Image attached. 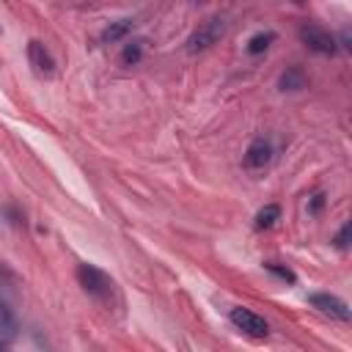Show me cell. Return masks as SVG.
<instances>
[{
	"label": "cell",
	"instance_id": "obj_1",
	"mask_svg": "<svg viewBox=\"0 0 352 352\" xmlns=\"http://www.w3.org/2000/svg\"><path fill=\"white\" fill-rule=\"evenodd\" d=\"M77 280H80L82 292L91 294V297L99 300V302H110V297H113V292H116L113 278H110L104 270L94 267V264H80V267H77Z\"/></svg>",
	"mask_w": 352,
	"mask_h": 352
},
{
	"label": "cell",
	"instance_id": "obj_2",
	"mask_svg": "<svg viewBox=\"0 0 352 352\" xmlns=\"http://www.w3.org/2000/svg\"><path fill=\"white\" fill-rule=\"evenodd\" d=\"M226 28H228L226 16H209L206 22H201V25L192 30V36L187 38V50H190V52H204V50H209L212 44H217V41L223 38Z\"/></svg>",
	"mask_w": 352,
	"mask_h": 352
},
{
	"label": "cell",
	"instance_id": "obj_3",
	"mask_svg": "<svg viewBox=\"0 0 352 352\" xmlns=\"http://www.w3.org/2000/svg\"><path fill=\"white\" fill-rule=\"evenodd\" d=\"M300 41L311 50V52H319V55H333L338 50V41L333 33H327L324 28L308 22V25H300Z\"/></svg>",
	"mask_w": 352,
	"mask_h": 352
},
{
	"label": "cell",
	"instance_id": "obj_4",
	"mask_svg": "<svg viewBox=\"0 0 352 352\" xmlns=\"http://www.w3.org/2000/svg\"><path fill=\"white\" fill-rule=\"evenodd\" d=\"M228 319H231V324L236 327V330H242L245 336H253V338H267V333H270V324L258 316V314H253L250 308H242V305H236V308H231L228 311Z\"/></svg>",
	"mask_w": 352,
	"mask_h": 352
},
{
	"label": "cell",
	"instance_id": "obj_5",
	"mask_svg": "<svg viewBox=\"0 0 352 352\" xmlns=\"http://www.w3.org/2000/svg\"><path fill=\"white\" fill-rule=\"evenodd\" d=\"M308 300H311V305H314L319 314H324V316H330V319H338V322H349V305H346L341 297L327 294V292H316V294H311Z\"/></svg>",
	"mask_w": 352,
	"mask_h": 352
},
{
	"label": "cell",
	"instance_id": "obj_6",
	"mask_svg": "<svg viewBox=\"0 0 352 352\" xmlns=\"http://www.w3.org/2000/svg\"><path fill=\"white\" fill-rule=\"evenodd\" d=\"M28 60H30V66H33V72L38 77H52L55 74V58L41 41H30L28 44Z\"/></svg>",
	"mask_w": 352,
	"mask_h": 352
},
{
	"label": "cell",
	"instance_id": "obj_7",
	"mask_svg": "<svg viewBox=\"0 0 352 352\" xmlns=\"http://www.w3.org/2000/svg\"><path fill=\"white\" fill-rule=\"evenodd\" d=\"M270 160H272V143H270V138H256L248 146V151H245V168L248 170H261V168L270 165Z\"/></svg>",
	"mask_w": 352,
	"mask_h": 352
},
{
	"label": "cell",
	"instance_id": "obj_8",
	"mask_svg": "<svg viewBox=\"0 0 352 352\" xmlns=\"http://www.w3.org/2000/svg\"><path fill=\"white\" fill-rule=\"evenodd\" d=\"M19 333V319L8 302L0 300V344H11Z\"/></svg>",
	"mask_w": 352,
	"mask_h": 352
},
{
	"label": "cell",
	"instance_id": "obj_9",
	"mask_svg": "<svg viewBox=\"0 0 352 352\" xmlns=\"http://www.w3.org/2000/svg\"><path fill=\"white\" fill-rule=\"evenodd\" d=\"M305 72H302V66H289L283 74H280V80H278V88L280 91H302L305 88Z\"/></svg>",
	"mask_w": 352,
	"mask_h": 352
},
{
	"label": "cell",
	"instance_id": "obj_10",
	"mask_svg": "<svg viewBox=\"0 0 352 352\" xmlns=\"http://www.w3.org/2000/svg\"><path fill=\"white\" fill-rule=\"evenodd\" d=\"M132 28H135L132 19H116V22H110V25L102 30V41H104V44H107V41H118V38H124Z\"/></svg>",
	"mask_w": 352,
	"mask_h": 352
},
{
	"label": "cell",
	"instance_id": "obj_11",
	"mask_svg": "<svg viewBox=\"0 0 352 352\" xmlns=\"http://www.w3.org/2000/svg\"><path fill=\"white\" fill-rule=\"evenodd\" d=\"M272 41H275V33H272V30H261V33H256V36L248 38V52H250V55H258V52H264Z\"/></svg>",
	"mask_w": 352,
	"mask_h": 352
},
{
	"label": "cell",
	"instance_id": "obj_12",
	"mask_svg": "<svg viewBox=\"0 0 352 352\" xmlns=\"http://www.w3.org/2000/svg\"><path fill=\"white\" fill-rule=\"evenodd\" d=\"M278 217H280V206H278V204H267V206L258 209V214H256V228H270Z\"/></svg>",
	"mask_w": 352,
	"mask_h": 352
},
{
	"label": "cell",
	"instance_id": "obj_13",
	"mask_svg": "<svg viewBox=\"0 0 352 352\" xmlns=\"http://www.w3.org/2000/svg\"><path fill=\"white\" fill-rule=\"evenodd\" d=\"M264 267H267V270H270V272H272V275H278V278H280V280H286V283H294V280H297V275H294V272H292V270H286V267H278V264H275V261H267V264H264Z\"/></svg>",
	"mask_w": 352,
	"mask_h": 352
},
{
	"label": "cell",
	"instance_id": "obj_14",
	"mask_svg": "<svg viewBox=\"0 0 352 352\" xmlns=\"http://www.w3.org/2000/svg\"><path fill=\"white\" fill-rule=\"evenodd\" d=\"M121 60H124V63H138V60H140V41L126 44L124 52H121Z\"/></svg>",
	"mask_w": 352,
	"mask_h": 352
},
{
	"label": "cell",
	"instance_id": "obj_15",
	"mask_svg": "<svg viewBox=\"0 0 352 352\" xmlns=\"http://www.w3.org/2000/svg\"><path fill=\"white\" fill-rule=\"evenodd\" d=\"M349 231H352V226H349V223H344V226L338 228V234H336V239H333L338 250H346V248H349Z\"/></svg>",
	"mask_w": 352,
	"mask_h": 352
},
{
	"label": "cell",
	"instance_id": "obj_16",
	"mask_svg": "<svg viewBox=\"0 0 352 352\" xmlns=\"http://www.w3.org/2000/svg\"><path fill=\"white\" fill-rule=\"evenodd\" d=\"M322 204H324V195H314V201H311V206H308V212H311V214H316V212L322 209Z\"/></svg>",
	"mask_w": 352,
	"mask_h": 352
},
{
	"label": "cell",
	"instance_id": "obj_17",
	"mask_svg": "<svg viewBox=\"0 0 352 352\" xmlns=\"http://www.w3.org/2000/svg\"><path fill=\"white\" fill-rule=\"evenodd\" d=\"M0 352H11V349H8V344H0Z\"/></svg>",
	"mask_w": 352,
	"mask_h": 352
}]
</instances>
